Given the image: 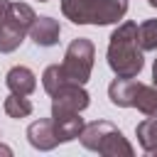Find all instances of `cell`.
Here are the masks:
<instances>
[{
	"instance_id": "6da1fadb",
	"label": "cell",
	"mask_w": 157,
	"mask_h": 157,
	"mask_svg": "<svg viewBox=\"0 0 157 157\" xmlns=\"http://www.w3.org/2000/svg\"><path fill=\"white\" fill-rule=\"evenodd\" d=\"M108 66L113 69L115 76L123 78H135L142 66H145V56H142V47H140V32L135 22H120L108 42Z\"/></svg>"
},
{
	"instance_id": "7a4b0ae2",
	"label": "cell",
	"mask_w": 157,
	"mask_h": 157,
	"mask_svg": "<svg viewBox=\"0 0 157 157\" xmlns=\"http://www.w3.org/2000/svg\"><path fill=\"white\" fill-rule=\"evenodd\" d=\"M61 12L74 25H113L125 17L128 0H61Z\"/></svg>"
},
{
	"instance_id": "3957f363",
	"label": "cell",
	"mask_w": 157,
	"mask_h": 157,
	"mask_svg": "<svg viewBox=\"0 0 157 157\" xmlns=\"http://www.w3.org/2000/svg\"><path fill=\"white\" fill-rule=\"evenodd\" d=\"M81 145L91 152H98L103 157H132L135 150L128 142V137L108 120H93L86 123L81 135H78Z\"/></svg>"
},
{
	"instance_id": "277c9868",
	"label": "cell",
	"mask_w": 157,
	"mask_h": 157,
	"mask_svg": "<svg viewBox=\"0 0 157 157\" xmlns=\"http://www.w3.org/2000/svg\"><path fill=\"white\" fill-rule=\"evenodd\" d=\"M108 98L118 108H137L142 115H157V86H147L135 78L115 76L108 86Z\"/></svg>"
},
{
	"instance_id": "5b68a950",
	"label": "cell",
	"mask_w": 157,
	"mask_h": 157,
	"mask_svg": "<svg viewBox=\"0 0 157 157\" xmlns=\"http://www.w3.org/2000/svg\"><path fill=\"white\" fill-rule=\"evenodd\" d=\"M34 20H37V15H34V10L29 5H25V2H10L5 22L0 27V52L2 54L15 52L22 44L25 34H29V27H32Z\"/></svg>"
},
{
	"instance_id": "8992f818",
	"label": "cell",
	"mask_w": 157,
	"mask_h": 157,
	"mask_svg": "<svg viewBox=\"0 0 157 157\" xmlns=\"http://www.w3.org/2000/svg\"><path fill=\"white\" fill-rule=\"evenodd\" d=\"M93 59H96V47H93V42L86 39V37L74 39V42L66 47L64 61L59 64L64 78L71 81V83H81V86H83V83L91 78Z\"/></svg>"
},
{
	"instance_id": "52a82bcc",
	"label": "cell",
	"mask_w": 157,
	"mask_h": 157,
	"mask_svg": "<svg viewBox=\"0 0 157 157\" xmlns=\"http://www.w3.org/2000/svg\"><path fill=\"white\" fill-rule=\"evenodd\" d=\"M91 103L86 88L81 83H61L54 93H52V115H66V113H81L86 110Z\"/></svg>"
},
{
	"instance_id": "ba28073f",
	"label": "cell",
	"mask_w": 157,
	"mask_h": 157,
	"mask_svg": "<svg viewBox=\"0 0 157 157\" xmlns=\"http://www.w3.org/2000/svg\"><path fill=\"white\" fill-rule=\"evenodd\" d=\"M27 140H29V145H32L34 150H42V152L54 150V147L59 145V140H56L52 118H39V120H34V123L27 128Z\"/></svg>"
},
{
	"instance_id": "9c48e42d",
	"label": "cell",
	"mask_w": 157,
	"mask_h": 157,
	"mask_svg": "<svg viewBox=\"0 0 157 157\" xmlns=\"http://www.w3.org/2000/svg\"><path fill=\"white\" fill-rule=\"evenodd\" d=\"M59 34H61V27L54 17H37L29 27V37L37 47H54L59 42Z\"/></svg>"
},
{
	"instance_id": "30bf717a",
	"label": "cell",
	"mask_w": 157,
	"mask_h": 157,
	"mask_svg": "<svg viewBox=\"0 0 157 157\" xmlns=\"http://www.w3.org/2000/svg\"><path fill=\"white\" fill-rule=\"evenodd\" d=\"M5 83L10 88V93H17V96H29L34 88H37V76L32 69L27 66H12L5 76Z\"/></svg>"
},
{
	"instance_id": "8fae6325",
	"label": "cell",
	"mask_w": 157,
	"mask_h": 157,
	"mask_svg": "<svg viewBox=\"0 0 157 157\" xmlns=\"http://www.w3.org/2000/svg\"><path fill=\"white\" fill-rule=\"evenodd\" d=\"M52 123H54V132H56V140L59 142H71L81 135L83 130V118L81 113H66V115H52Z\"/></svg>"
},
{
	"instance_id": "7c38bea8",
	"label": "cell",
	"mask_w": 157,
	"mask_h": 157,
	"mask_svg": "<svg viewBox=\"0 0 157 157\" xmlns=\"http://www.w3.org/2000/svg\"><path fill=\"white\" fill-rule=\"evenodd\" d=\"M137 142L147 155H157V115H150L137 125Z\"/></svg>"
},
{
	"instance_id": "4fadbf2b",
	"label": "cell",
	"mask_w": 157,
	"mask_h": 157,
	"mask_svg": "<svg viewBox=\"0 0 157 157\" xmlns=\"http://www.w3.org/2000/svg\"><path fill=\"white\" fill-rule=\"evenodd\" d=\"M5 113L10 118H27L32 113V103L27 101V96H17V93H10L5 98Z\"/></svg>"
},
{
	"instance_id": "5bb4252c",
	"label": "cell",
	"mask_w": 157,
	"mask_h": 157,
	"mask_svg": "<svg viewBox=\"0 0 157 157\" xmlns=\"http://www.w3.org/2000/svg\"><path fill=\"white\" fill-rule=\"evenodd\" d=\"M140 47L142 52H155L157 49V20H145L140 27Z\"/></svg>"
},
{
	"instance_id": "9a60e30c",
	"label": "cell",
	"mask_w": 157,
	"mask_h": 157,
	"mask_svg": "<svg viewBox=\"0 0 157 157\" xmlns=\"http://www.w3.org/2000/svg\"><path fill=\"white\" fill-rule=\"evenodd\" d=\"M42 83H44V91H47L49 96H52L61 83H66V78H64V74H61V66H59V64L47 66L44 74H42Z\"/></svg>"
},
{
	"instance_id": "2e32d148",
	"label": "cell",
	"mask_w": 157,
	"mask_h": 157,
	"mask_svg": "<svg viewBox=\"0 0 157 157\" xmlns=\"http://www.w3.org/2000/svg\"><path fill=\"white\" fill-rule=\"evenodd\" d=\"M7 5H10V0H0V27H2V22H5V15H7Z\"/></svg>"
},
{
	"instance_id": "e0dca14e",
	"label": "cell",
	"mask_w": 157,
	"mask_h": 157,
	"mask_svg": "<svg viewBox=\"0 0 157 157\" xmlns=\"http://www.w3.org/2000/svg\"><path fill=\"white\" fill-rule=\"evenodd\" d=\"M152 81H155V86H157V59H155V66H152Z\"/></svg>"
},
{
	"instance_id": "ac0fdd59",
	"label": "cell",
	"mask_w": 157,
	"mask_h": 157,
	"mask_svg": "<svg viewBox=\"0 0 157 157\" xmlns=\"http://www.w3.org/2000/svg\"><path fill=\"white\" fill-rule=\"evenodd\" d=\"M0 155H12V150H10V147H5V145H0Z\"/></svg>"
},
{
	"instance_id": "d6986e66",
	"label": "cell",
	"mask_w": 157,
	"mask_h": 157,
	"mask_svg": "<svg viewBox=\"0 0 157 157\" xmlns=\"http://www.w3.org/2000/svg\"><path fill=\"white\" fill-rule=\"evenodd\" d=\"M147 2H150V5H152V7H157V0H147Z\"/></svg>"
},
{
	"instance_id": "ffe728a7",
	"label": "cell",
	"mask_w": 157,
	"mask_h": 157,
	"mask_svg": "<svg viewBox=\"0 0 157 157\" xmlns=\"http://www.w3.org/2000/svg\"><path fill=\"white\" fill-rule=\"evenodd\" d=\"M39 2H47V0H39Z\"/></svg>"
}]
</instances>
